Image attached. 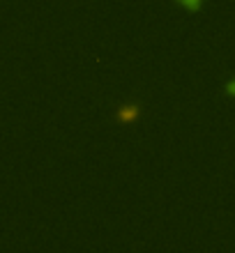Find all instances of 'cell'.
Instances as JSON below:
<instances>
[{
  "label": "cell",
  "instance_id": "6da1fadb",
  "mask_svg": "<svg viewBox=\"0 0 235 253\" xmlns=\"http://www.w3.org/2000/svg\"><path fill=\"white\" fill-rule=\"evenodd\" d=\"M178 2H182V5H187L189 9H196V7L201 5V0H178Z\"/></svg>",
  "mask_w": 235,
  "mask_h": 253
}]
</instances>
